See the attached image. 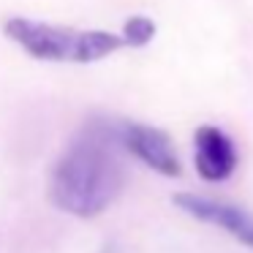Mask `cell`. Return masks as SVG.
Instances as JSON below:
<instances>
[{
    "instance_id": "cell-1",
    "label": "cell",
    "mask_w": 253,
    "mask_h": 253,
    "mask_svg": "<svg viewBox=\"0 0 253 253\" xmlns=\"http://www.w3.org/2000/svg\"><path fill=\"white\" fill-rule=\"evenodd\" d=\"M123 144L115 120H90L68 142L49 174V199L63 212L77 218H98L126 185Z\"/></svg>"
},
{
    "instance_id": "cell-2",
    "label": "cell",
    "mask_w": 253,
    "mask_h": 253,
    "mask_svg": "<svg viewBox=\"0 0 253 253\" xmlns=\"http://www.w3.org/2000/svg\"><path fill=\"white\" fill-rule=\"evenodd\" d=\"M3 33L28 57L41 63L87 66V63H98L128 46L123 33H115V30H82L30 17H8L3 22Z\"/></svg>"
},
{
    "instance_id": "cell-3",
    "label": "cell",
    "mask_w": 253,
    "mask_h": 253,
    "mask_svg": "<svg viewBox=\"0 0 253 253\" xmlns=\"http://www.w3.org/2000/svg\"><path fill=\"white\" fill-rule=\"evenodd\" d=\"M117 142L123 144L128 155L139 158L147 169L158 171L164 177H177L182 171V161L174 142L166 131L139 120H115Z\"/></svg>"
},
{
    "instance_id": "cell-4",
    "label": "cell",
    "mask_w": 253,
    "mask_h": 253,
    "mask_svg": "<svg viewBox=\"0 0 253 253\" xmlns=\"http://www.w3.org/2000/svg\"><path fill=\"white\" fill-rule=\"evenodd\" d=\"M174 204L191 218L226 231L240 245L253 248V212H248L245 207L215 196H202V193H177Z\"/></svg>"
},
{
    "instance_id": "cell-5",
    "label": "cell",
    "mask_w": 253,
    "mask_h": 253,
    "mask_svg": "<svg viewBox=\"0 0 253 253\" xmlns=\"http://www.w3.org/2000/svg\"><path fill=\"white\" fill-rule=\"evenodd\" d=\"M193 164L202 180L226 182L237 169V147L218 126H199L193 133Z\"/></svg>"
},
{
    "instance_id": "cell-6",
    "label": "cell",
    "mask_w": 253,
    "mask_h": 253,
    "mask_svg": "<svg viewBox=\"0 0 253 253\" xmlns=\"http://www.w3.org/2000/svg\"><path fill=\"white\" fill-rule=\"evenodd\" d=\"M123 39H126V44L128 46H147L150 41H153V36H155V22L153 19H147V17H131V19H126V25H123Z\"/></svg>"
}]
</instances>
